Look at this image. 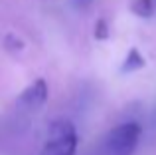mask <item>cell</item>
Masks as SVG:
<instances>
[{
  "mask_svg": "<svg viewBox=\"0 0 156 155\" xmlns=\"http://www.w3.org/2000/svg\"><path fill=\"white\" fill-rule=\"evenodd\" d=\"M77 131L69 119H55L48 129V141L42 155H75Z\"/></svg>",
  "mask_w": 156,
  "mask_h": 155,
  "instance_id": "cell-1",
  "label": "cell"
},
{
  "mask_svg": "<svg viewBox=\"0 0 156 155\" xmlns=\"http://www.w3.org/2000/svg\"><path fill=\"white\" fill-rule=\"evenodd\" d=\"M142 127L136 121H126L109 131L105 139V151L107 155H133L140 139Z\"/></svg>",
  "mask_w": 156,
  "mask_h": 155,
  "instance_id": "cell-2",
  "label": "cell"
},
{
  "mask_svg": "<svg viewBox=\"0 0 156 155\" xmlns=\"http://www.w3.org/2000/svg\"><path fill=\"white\" fill-rule=\"evenodd\" d=\"M48 100V84L46 80H36L20 93L18 97V104L26 109H40Z\"/></svg>",
  "mask_w": 156,
  "mask_h": 155,
  "instance_id": "cell-3",
  "label": "cell"
},
{
  "mask_svg": "<svg viewBox=\"0 0 156 155\" xmlns=\"http://www.w3.org/2000/svg\"><path fill=\"white\" fill-rule=\"evenodd\" d=\"M144 64L146 62H144L140 52H138L136 48H130L126 58H125V62H122V66H121V72L122 74H130V72H136V70H140V68H144Z\"/></svg>",
  "mask_w": 156,
  "mask_h": 155,
  "instance_id": "cell-4",
  "label": "cell"
},
{
  "mask_svg": "<svg viewBox=\"0 0 156 155\" xmlns=\"http://www.w3.org/2000/svg\"><path fill=\"white\" fill-rule=\"evenodd\" d=\"M130 10L140 18H150L154 14V0H133Z\"/></svg>",
  "mask_w": 156,
  "mask_h": 155,
  "instance_id": "cell-5",
  "label": "cell"
},
{
  "mask_svg": "<svg viewBox=\"0 0 156 155\" xmlns=\"http://www.w3.org/2000/svg\"><path fill=\"white\" fill-rule=\"evenodd\" d=\"M109 36V26H107V20L101 18L97 20V26H95V38L97 40H105Z\"/></svg>",
  "mask_w": 156,
  "mask_h": 155,
  "instance_id": "cell-6",
  "label": "cell"
},
{
  "mask_svg": "<svg viewBox=\"0 0 156 155\" xmlns=\"http://www.w3.org/2000/svg\"><path fill=\"white\" fill-rule=\"evenodd\" d=\"M6 44H8V48H14V50H18V48H22V42L20 40H14V36H6Z\"/></svg>",
  "mask_w": 156,
  "mask_h": 155,
  "instance_id": "cell-7",
  "label": "cell"
},
{
  "mask_svg": "<svg viewBox=\"0 0 156 155\" xmlns=\"http://www.w3.org/2000/svg\"><path fill=\"white\" fill-rule=\"evenodd\" d=\"M152 117H154V123H156V109H154V115Z\"/></svg>",
  "mask_w": 156,
  "mask_h": 155,
  "instance_id": "cell-8",
  "label": "cell"
}]
</instances>
